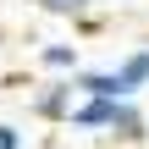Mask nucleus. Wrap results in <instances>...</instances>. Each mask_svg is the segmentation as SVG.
I'll return each instance as SVG.
<instances>
[{
	"label": "nucleus",
	"instance_id": "f257e3e1",
	"mask_svg": "<svg viewBox=\"0 0 149 149\" xmlns=\"http://www.w3.org/2000/svg\"><path fill=\"white\" fill-rule=\"evenodd\" d=\"M72 127H77V133L116 138V144H138V138H149V116L133 105V100H111V94H83L77 111H72Z\"/></svg>",
	"mask_w": 149,
	"mask_h": 149
},
{
	"label": "nucleus",
	"instance_id": "f03ea898",
	"mask_svg": "<svg viewBox=\"0 0 149 149\" xmlns=\"http://www.w3.org/2000/svg\"><path fill=\"white\" fill-rule=\"evenodd\" d=\"M77 100H83V88H77L72 77H50L44 88H33V116H39V122H66V127H72Z\"/></svg>",
	"mask_w": 149,
	"mask_h": 149
},
{
	"label": "nucleus",
	"instance_id": "7ed1b4c3",
	"mask_svg": "<svg viewBox=\"0 0 149 149\" xmlns=\"http://www.w3.org/2000/svg\"><path fill=\"white\" fill-rule=\"evenodd\" d=\"M116 88H122V100H138V88H149V44L127 50L116 61Z\"/></svg>",
	"mask_w": 149,
	"mask_h": 149
},
{
	"label": "nucleus",
	"instance_id": "20e7f679",
	"mask_svg": "<svg viewBox=\"0 0 149 149\" xmlns=\"http://www.w3.org/2000/svg\"><path fill=\"white\" fill-rule=\"evenodd\" d=\"M39 61H44V72H55V77L83 72V55H77V44H72V39H50V44L39 50Z\"/></svg>",
	"mask_w": 149,
	"mask_h": 149
},
{
	"label": "nucleus",
	"instance_id": "39448f33",
	"mask_svg": "<svg viewBox=\"0 0 149 149\" xmlns=\"http://www.w3.org/2000/svg\"><path fill=\"white\" fill-rule=\"evenodd\" d=\"M28 6H39L44 17H66V22H77V17H88L100 0H28Z\"/></svg>",
	"mask_w": 149,
	"mask_h": 149
},
{
	"label": "nucleus",
	"instance_id": "423d86ee",
	"mask_svg": "<svg viewBox=\"0 0 149 149\" xmlns=\"http://www.w3.org/2000/svg\"><path fill=\"white\" fill-rule=\"evenodd\" d=\"M0 149H22V133H17L11 122H0Z\"/></svg>",
	"mask_w": 149,
	"mask_h": 149
},
{
	"label": "nucleus",
	"instance_id": "0eeeda50",
	"mask_svg": "<svg viewBox=\"0 0 149 149\" xmlns=\"http://www.w3.org/2000/svg\"><path fill=\"white\" fill-rule=\"evenodd\" d=\"M100 6H138V0H100Z\"/></svg>",
	"mask_w": 149,
	"mask_h": 149
}]
</instances>
